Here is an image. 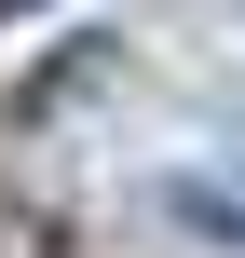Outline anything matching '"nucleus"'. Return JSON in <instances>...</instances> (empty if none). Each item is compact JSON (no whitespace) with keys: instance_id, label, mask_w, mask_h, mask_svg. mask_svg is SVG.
<instances>
[{"instance_id":"obj_1","label":"nucleus","mask_w":245,"mask_h":258,"mask_svg":"<svg viewBox=\"0 0 245 258\" xmlns=\"http://www.w3.org/2000/svg\"><path fill=\"white\" fill-rule=\"evenodd\" d=\"M0 14H41V0H0Z\"/></svg>"}]
</instances>
